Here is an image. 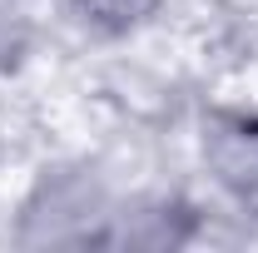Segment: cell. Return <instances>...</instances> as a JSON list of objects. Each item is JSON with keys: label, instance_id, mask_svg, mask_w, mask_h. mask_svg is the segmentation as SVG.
Returning <instances> with one entry per match:
<instances>
[{"label": "cell", "instance_id": "obj_1", "mask_svg": "<svg viewBox=\"0 0 258 253\" xmlns=\"http://www.w3.org/2000/svg\"><path fill=\"white\" fill-rule=\"evenodd\" d=\"M204 164L228 194H258V114L214 109L204 114Z\"/></svg>", "mask_w": 258, "mask_h": 253}, {"label": "cell", "instance_id": "obj_2", "mask_svg": "<svg viewBox=\"0 0 258 253\" xmlns=\"http://www.w3.org/2000/svg\"><path fill=\"white\" fill-rule=\"evenodd\" d=\"M164 0H75V15L99 35H129L159 15Z\"/></svg>", "mask_w": 258, "mask_h": 253}]
</instances>
